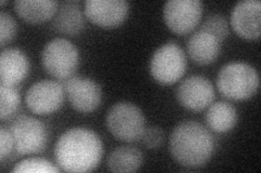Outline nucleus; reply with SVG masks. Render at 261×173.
Wrapping results in <instances>:
<instances>
[{
    "instance_id": "nucleus-1",
    "label": "nucleus",
    "mask_w": 261,
    "mask_h": 173,
    "mask_svg": "<svg viewBox=\"0 0 261 173\" xmlns=\"http://www.w3.org/2000/svg\"><path fill=\"white\" fill-rule=\"evenodd\" d=\"M103 147L100 136L84 127L71 128L63 132L55 145V158L65 172H89L101 161Z\"/></svg>"
},
{
    "instance_id": "nucleus-20",
    "label": "nucleus",
    "mask_w": 261,
    "mask_h": 173,
    "mask_svg": "<svg viewBox=\"0 0 261 173\" xmlns=\"http://www.w3.org/2000/svg\"><path fill=\"white\" fill-rule=\"evenodd\" d=\"M21 103V95L15 87L0 85V118L11 117Z\"/></svg>"
},
{
    "instance_id": "nucleus-12",
    "label": "nucleus",
    "mask_w": 261,
    "mask_h": 173,
    "mask_svg": "<svg viewBox=\"0 0 261 173\" xmlns=\"http://www.w3.org/2000/svg\"><path fill=\"white\" fill-rule=\"evenodd\" d=\"M125 0H86L84 14L92 23L103 28L117 27L128 14Z\"/></svg>"
},
{
    "instance_id": "nucleus-21",
    "label": "nucleus",
    "mask_w": 261,
    "mask_h": 173,
    "mask_svg": "<svg viewBox=\"0 0 261 173\" xmlns=\"http://www.w3.org/2000/svg\"><path fill=\"white\" fill-rule=\"evenodd\" d=\"M199 29L214 35L220 43H222L230 34L228 22L221 13H212L208 15L206 20L201 23Z\"/></svg>"
},
{
    "instance_id": "nucleus-11",
    "label": "nucleus",
    "mask_w": 261,
    "mask_h": 173,
    "mask_svg": "<svg viewBox=\"0 0 261 173\" xmlns=\"http://www.w3.org/2000/svg\"><path fill=\"white\" fill-rule=\"evenodd\" d=\"M216 92L211 82L201 75L185 78L176 90V97L183 107L199 112L207 109L215 100Z\"/></svg>"
},
{
    "instance_id": "nucleus-18",
    "label": "nucleus",
    "mask_w": 261,
    "mask_h": 173,
    "mask_svg": "<svg viewBox=\"0 0 261 173\" xmlns=\"http://www.w3.org/2000/svg\"><path fill=\"white\" fill-rule=\"evenodd\" d=\"M206 122L215 132H228L238 122V111L231 103L225 101L210 104L206 113Z\"/></svg>"
},
{
    "instance_id": "nucleus-13",
    "label": "nucleus",
    "mask_w": 261,
    "mask_h": 173,
    "mask_svg": "<svg viewBox=\"0 0 261 173\" xmlns=\"http://www.w3.org/2000/svg\"><path fill=\"white\" fill-rule=\"evenodd\" d=\"M231 25L239 36L246 39L260 37L261 3L259 0H242L231 12Z\"/></svg>"
},
{
    "instance_id": "nucleus-5",
    "label": "nucleus",
    "mask_w": 261,
    "mask_h": 173,
    "mask_svg": "<svg viewBox=\"0 0 261 173\" xmlns=\"http://www.w3.org/2000/svg\"><path fill=\"white\" fill-rule=\"evenodd\" d=\"M42 64L45 71L55 78L68 79L79 66L80 52L75 45L67 38L57 37L44 47Z\"/></svg>"
},
{
    "instance_id": "nucleus-3",
    "label": "nucleus",
    "mask_w": 261,
    "mask_h": 173,
    "mask_svg": "<svg viewBox=\"0 0 261 173\" xmlns=\"http://www.w3.org/2000/svg\"><path fill=\"white\" fill-rule=\"evenodd\" d=\"M217 87L220 93L227 98L238 101L247 100L259 88L258 72L248 63H227L218 74Z\"/></svg>"
},
{
    "instance_id": "nucleus-19",
    "label": "nucleus",
    "mask_w": 261,
    "mask_h": 173,
    "mask_svg": "<svg viewBox=\"0 0 261 173\" xmlns=\"http://www.w3.org/2000/svg\"><path fill=\"white\" fill-rule=\"evenodd\" d=\"M143 153L132 146H119L107 157V167L112 172H135L142 167Z\"/></svg>"
},
{
    "instance_id": "nucleus-10",
    "label": "nucleus",
    "mask_w": 261,
    "mask_h": 173,
    "mask_svg": "<svg viewBox=\"0 0 261 173\" xmlns=\"http://www.w3.org/2000/svg\"><path fill=\"white\" fill-rule=\"evenodd\" d=\"M63 87L70 104L77 112L91 113L101 103V88L92 78L72 76L65 80Z\"/></svg>"
},
{
    "instance_id": "nucleus-8",
    "label": "nucleus",
    "mask_w": 261,
    "mask_h": 173,
    "mask_svg": "<svg viewBox=\"0 0 261 173\" xmlns=\"http://www.w3.org/2000/svg\"><path fill=\"white\" fill-rule=\"evenodd\" d=\"M202 10L199 0H169L163 6V20L173 32L185 35L198 25Z\"/></svg>"
},
{
    "instance_id": "nucleus-17",
    "label": "nucleus",
    "mask_w": 261,
    "mask_h": 173,
    "mask_svg": "<svg viewBox=\"0 0 261 173\" xmlns=\"http://www.w3.org/2000/svg\"><path fill=\"white\" fill-rule=\"evenodd\" d=\"M56 0H15L14 10L29 23H42L54 18L59 7Z\"/></svg>"
},
{
    "instance_id": "nucleus-24",
    "label": "nucleus",
    "mask_w": 261,
    "mask_h": 173,
    "mask_svg": "<svg viewBox=\"0 0 261 173\" xmlns=\"http://www.w3.org/2000/svg\"><path fill=\"white\" fill-rule=\"evenodd\" d=\"M141 140L147 148H149V150H156L165 141V132L159 127H149L145 129Z\"/></svg>"
},
{
    "instance_id": "nucleus-25",
    "label": "nucleus",
    "mask_w": 261,
    "mask_h": 173,
    "mask_svg": "<svg viewBox=\"0 0 261 173\" xmlns=\"http://www.w3.org/2000/svg\"><path fill=\"white\" fill-rule=\"evenodd\" d=\"M13 150V139L9 129L0 128V161H4Z\"/></svg>"
},
{
    "instance_id": "nucleus-2",
    "label": "nucleus",
    "mask_w": 261,
    "mask_h": 173,
    "mask_svg": "<svg viewBox=\"0 0 261 173\" xmlns=\"http://www.w3.org/2000/svg\"><path fill=\"white\" fill-rule=\"evenodd\" d=\"M169 150L172 158L179 164L187 168H199L214 155L215 139L198 121L185 120L171 132Z\"/></svg>"
},
{
    "instance_id": "nucleus-15",
    "label": "nucleus",
    "mask_w": 261,
    "mask_h": 173,
    "mask_svg": "<svg viewBox=\"0 0 261 173\" xmlns=\"http://www.w3.org/2000/svg\"><path fill=\"white\" fill-rule=\"evenodd\" d=\"M187 53L197 64L207 65L215 62L221 52V43L203 30H196L187 40Z\"/></svg>"
},
{
    "instance_id": "nucleus-22",
    "label": "nucleus",
    "mask_w": 261,
    "mask_h": 173,
    "mask_svg": "<svg viewBox=\"0 0 261 173\" xmlns=\"http://www.w3.org/2000/svg\"><path fill=\"white\" fill-rule=\"evenodd\" d=\"M61 169L44 158H28L15 164L12 172H40V173H51L59 172Z\"/></svg>"
},
{
    "instance_id": "nucleus-4",
    "label": "nucleus",
    "mask_w": 261,
    "mask_h": 173,
    "mask_svg": "<svg viewBox=\"0 0 261 173\" xmlns=\"http://www.w3.org/2000/svg\"><path fill=\"white\" fill-rule=\"evenodd\" d=\"M106 125L114 137L127 143L141 140L146 129L142 110L127 101L118 102L110 107Z\"/></svg>"
},
{
    "instance_id": "nucleus-6",
    "label": "nucleus",
    "mask_w": 261,
    "mask_h": 173,
    "mask_svg": "<svg viewBox=\"0 0 261 173\" xmlns=\"http://www.w3.org/2000/svg\"><path fill=\"white\" fill-rule=\"evenodd\" d=\"M187 66L183 49L175 43H167L153 52L149 70L152 78L162 85H172L181 79Z\"/></svg>"
},
{
    "instance_id": "nucleus-7",
    "label": "nucleus",
    "mask_w": 261,
    "mask_h": 173,
    "mask_svg": "<svg viewBox=\"0 0 261 173\" xmlns=\"http://www.w3.org/2000/svg\"><path fill=\"white\" fill-rule=\"evenodd\" d=\"M13 150L19 155L43 152L48 143V130L44 123L32 116L16 117L10 125Z\"/></svg>"
},
{
    "instance_id": "nucleus-23",
    "label": "nucleus",
    "mask_w": 261,
    "mask_h": 173,
    "mask_svg": "<svg viewBox=\"0 0 261 173\" xmlns=\"http://www.w3.org/2000/svg\"><path fill=\"white\" fill-rule=\"evenodd\" d=\"M18 25L13 16L6 11L0 12V46L4 47L15 36Z\"/></svg>"
},
{
    "instance_id": "nucleus-16",
    "label": "nucleus",
    "mask_w": 261,
    "mask_h": 173,
    "mask_svg": "<svg viewBox=\"0 0 261 173\" xmlns=\"http://www.w3.org/2000/svg\"><path fill=\"white\" fill-rule=\"evenodd\" d=\"M53 28L68 36H75L85 25V14L76 2H63L53 18Z\"/></svg>"
},
{
    "instance_id": "nucleus-9",
    "label": "nucleus",
    "mask_w": 261,
    "mask_h": 173,
    "mask_svg": "<svg viewBox=\"0 0 261 173\" xmlns=\"http://www.w3.org/2000/svg\"><path fill=\"white\" fill-rule=\"evenodd\" d=\"M64 93V87L59 81L39 80L28 90L25 102L29 109L36 115H50L63 104Z\"/></svg>"
},
{
    "instance_id": "nucleus-14",
    "label": "nucleus",
    "mask_w": 261,
    "mask_h": 173,
    "mask_svg": "<svg viewBox=\"0 0 261 173\" xmlns=\"http://www.w3.org/2000/svg\"><path fill=\"white\" fill-rule=\"evenodd\" d=\"M30 60L18 48H7L0 55V85L15 87L27 78Z\"/></svg>"
},
{
    "instance_id": "nucleus-26",
    "label": "nucleus",
    "mask_w": 261,
    "mask_h": 173,
    "mask_svg": "<svg viewBox=\"0 0 261 173\" xmlns=\"http://www.w3.org/2000/svg\"><path fill=\"white\" fill-rule=\"evenodd\" d=\"M0 4H2V6H5L7 4V2H5V0H3V2H0Z\"/></svg>"
}]
</instances>
